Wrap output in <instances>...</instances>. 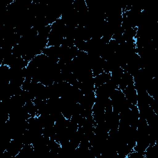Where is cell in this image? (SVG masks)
Wrapping results in <instances>:
<instances>
[{
    "label": "cell",
    "instance_id": "6",
    "mask_svg": "<svg viewBox=\"0 0 158 158\" xmlns=\"http://www.w3.org/2000/svg\"><path fill=\"white\" fill-rule=\"evenodd\" d=\"M23 107L25 109V110L27 111V112L31 117L37 116L38 109L33 101H29L26 102Z\"/></svg>",
    "mask_w": 158,
    "mask_h": 158
},
{
    "label": "cell",
    "instance_id": "1",
    "mask_svg": "<svg viewBox=\"0 0 158 158\" xmlns=\"http://www.w3.org/2000/svg\"><path fill=\"white\" fill-rule=\"evenodd\" d=\"M23 144L19 139H11L8 144L6 151L12 157H15L17 156L23 146Z\"/></svg>",
    "mask_w": 158,
    "mask_h": 158
},
{
    "label": "cell",
    "instance_id": "2",
    "mask_svg": "<svg viewBox=\"0 0 158 158\" xmlns=\"http://www.w3.org/2000/svg\"><path fill=\"white\" fill-rule=\"evenodd\" d=\"M122 91L125 95V98L129 102H130L132 105H136L138 93L134 84L127 86L125 89Z\"/></svg>",
    "mask_w": 158,
    "mask_h": 158
},
{
    "label": "cell",
    "instance_id": "4",
    "mask_svg": "<svg viewBox=\"0 0 158 158\" xmlns=\"http://www.w3.org/2000/svg\"><path fill=\"white\" fill-rule=\"evenodd\" d=\"M111 78L110 73L103 72L100 73L95 77H94V83L95 87L97 88L99 86H101L107 82H108Z\"/></svg>",
    "mask_w": 158,
    "mask_h": 158
},
{
    "label": "cell",
    "instance_id": "3",
    "mask_svg": "<svg viewBox=\"0 0 158 158\" xmlns=\"http://www.w3.org/2000/svg\"><path fill=\"white\" fill-rule=\"evenodd\" d=\"M133 84H134L133 77L129 73L124 71L118 85V89L123 91L125 89L127 86L131 85H133Z\"/></svg>",
    "mask_w": 158,
    "mask_h": 158
},
{
    "label": "cell",
    "instance_id": "5",
    "mask_svg": "<svg viewBox=\"0 0 158 158\" xmlns=\"http://www.w3.org/2000/svg\"><path fill=\"white\" fill-rule=\"evenodd\" d=\"M137 30H138V27L129 28L125 30L122 35V37L123 38L124 41L135 39V37L137 33Z\"/></svg>",
    "mask_w": 158,
    "mask_h": 158
}]
</instances>
